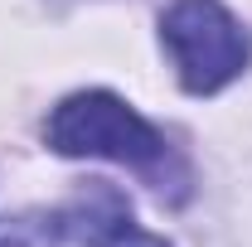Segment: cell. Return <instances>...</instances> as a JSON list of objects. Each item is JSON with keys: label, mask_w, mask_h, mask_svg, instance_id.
<instances>
[{"label": "cell", "mask_w": 252, "mask_h": 247, "mask_svg": "<svg viewBox=\"0 0 252 247\" xmlns=\"http://www.w3.org/2000/svg\"><path fill=\"white\" fill-rule=\"evenodd\" d=\"M160 49L170 54L180 88L194 97L223 93L252 59L248 30L223 0H170L160 15Z\"/></svg>", "instance_id": "obj_1"}, {"label": "cell", "mask_w": 252, "mask_h": 247, "mask_svg": "<svg viewBox=\"0 0 252 247\" xmlns=\"http://www.w3.org/2000/svg\"><path fill=\"white\" fill-rule=\"evenodd\" d=\"M44 141L54 155H68V160L93 155L131 170H151L165 160V136L136 107H126L117 93H102V88L63 97L44 122Z\"/></svg>", "instance_id": "obj_2"}, {"label": "cell", "mask_w": 252, "mask_h": 247, "mask_svg": "<svg viewBox=\"0 0 252 247\" xmlns=\"http://www.w3.org/2000/svg\"><path fill=\"white\" fill-rule=\"evenodd\" d=\"M122 228H131V204H126L122 189L107 185V180H88V189L59 214V233L73 238V243H97L102 247Z\"/></svg>", "instance_id": "obj_3"}, {"label": "cell", "mask_w": 252, "mask_h": 247, "mask_svg": "<svg viewBox=\"0 0 252 247\" xmlns=\"http://www.w3.org/2000/svg\"><path fill=\"white\" fill-rule=\"evenodd\" d=\"M102 247H170V243L156 238V233H141V228H122L117 238H107Z\"/></svg>", "instance_id": "obj_4"}, {"label": "cell", "mask_w": 252, "mask_h": 247, "mask_svg": "<svg viewBox=\"0 0 252 247\" xmlns=\"http://www.w3.org/2000/svg\"><path fill=\"white\" fill-rule=\"evenodd\" d=\"M0 247H34V243H25V238H0Z\"/></svg>", "instance_id": "obj_5"}]
</instances>
